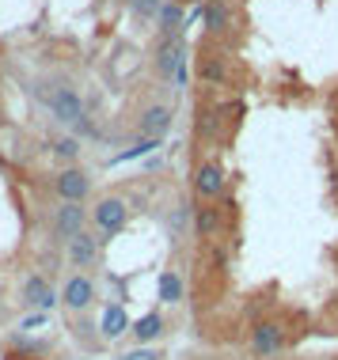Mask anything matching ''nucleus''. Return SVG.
I'll return each instance as SVG.
<instances>
[{
	"instance_id": "4",
	"label": "nucleus",
	"mask_w": 338,
	"mask_h": 360,
	"mask_svg": "<svg viewBox=\"0 0 338 360\" xmlns=\"http://www.w3.org/2000/svg\"><path fill=\"white\" fill-rule=\"evenodd\" d=\"M84 224H88V209H84V201H57L54 212H50L54 243H69L73 236H80Z\"/></svg>"
},
{
	"instance_id": "16",
	"label": "nucleus",
	"mask_w": 338,
	"mask_h": 360,
	"mask_svg": "<svg viewBox=\"0 0 338 360\" xmlns=\"http://www.w3.org/2000/svg\"><path fill=\"white\" fill-rule=\"evenodd\" d=\"M130 334H133V342H137V345L156 342V338L163 334V315H160V311H149V315H141L137 323L130 326Z\"/></svg>"
},
{
	"instance_id": "19",
	"label": "nucleus",
	"mask_w": 338,
	"mask_h": 360,
	"mask_svg": "<svg viewBox=\"0 0 338 360\" xmlns=\"http://www.w3.org/2000/svg\"><path fill=\"white\" fill-rule=\"evenodd\" d=\"M198 76L206 84H225L228 80V69H225V61H220L217 53H201L198 57Z\"/></svg>"
},
{
	"instance_id": "17",
	"label": "nucleus",
	"mask_w": 338,
	"mask_h": 360,
	"mask_svg": "<svg viewBox=\"0 0 338 360\" xmlns=\"http://www.w3.org/2000/svg\"><path fill=\"white\" fill-rule=\"evenodd\" d=\"M182 4L179 0H163V8H160V15H156V27H160V34H182Z\"/></svg>"
},
{
	"instance_id": "2",
	"label": "nucleus",
	"mask_w": 338,
	"mask_h": 360,
	"mask_svg": "<svg viewBox=\"0 0 338 360\" xmlns=\"http://www.w3.org/2000/svg\"><path fill=\"white\" fill-rule=\"evenodd\" d=\"M42 99H46V106H50L57 125H73V129L84 125V99L76 95V87L57 84V87H50V91H42Z\"/></svg>"
},
{
	"instance_id": "11",
	"label": "nucleus",
	"mask_w": 338,
	"mask_h": 360,
	"mask_svg": "<svg viewBox=\"0 0 338 360\" xmlns=\"http://www.w3.org/2000/svg\"><path fill=\"white\" fill-rule=\"evenodd\" d=\"M171 122H175V114H171V106L163 103H152L141 110V122H137V133L141 137H152V141H163L171 133Z\"/></svg>"
},
{
	"instance_id": "18",
	"label": "nucleus",
	"mask_w": 338,
	"mask_h": 360,
	"mask_svg": "<svg viewBox=\"0 0 338 360\" xmlns=\"http://www.w3.org/2000/svg\"><path fill=\"white\" fill-rule=\"evenodd\" d=\"M50 155L61 167H76V160H80V141L76 137H54L50 141Z\"/></svg>"
},
{
	"instance_id": "24",
	"label": "nucleus",
	"mask_w": 338,
	"mask_h": 360,
	"mask_svg": "<svg viewBox=\"0 0 338 360\" xmlns=\"http://www.w3.org/2000/svg\"><path fill=\"white\" fill-rule=\"evenodd\" d=\"M42 323H46V311H35V315H27L23 323H19V330H38Z\"/></svg>"
},
{
	"instance_id": "7",
	"label": "nucleus",
	"mask_w": 338,
	"mask_h": 360,
	"mask_svg": "<svg viewBox=\"0 0 338 360\" xmlns=\"http://www.w3.org/2000/svg\"><path fill=\"white\" fill-rule=\"evenodd\" d=\"M54 193L57 201H88L92 193V174L84 167H57L54 174Z\"/></svg>"
},
{
	"instance_id": "23",
	"label": "nucleus",
	"mask_w": 338,
	"mask_h": 360,
	"mask_svg": "<svg viewBox=\"0 0 338 360\" xmlns=\"http://www.w3.org/2000/svg\"><path fill=\"white\" fill-rule=\"evenodd\" d=\"M125 360H163L156 349H149V345H141V349H133V353H125Z\"/></svg>"
},
{
	"instance_id": "15",
	"label": "nucleus",
	"mask_w": 338,
	"mask_h": 360,
	"mask_svg": "<svg viewBox=\"0 0 338 360\" xmlns=\"http://www.w3.org/2000/svg\"><path fill=\"white\" fill-rule=\"evenodd\" d=\"M130 315H125V311L122 307H107V311H103V323H99V334H103V342H118V338H125V334H130Z\"/></svg>"
},
{
	"instance_id": "9",
	"label": "nucleus",
	"mask_w": 338,
	"mask_h": 360,
	"mask_svg": "<svg viewBox=\"0 0 338 360\" xmlns=\"http://www.w3.org/2000/svg\"><path fill=\"white\" fill-rule=\"evenodd\" d=\"M23 304L31 311H54L61 304V292L50 285V277L46 274H27L23 281Z\"/></svg>"
},
{
	"instance_id": "14",
	"label": "nucleus",
	"mask_w": 338,
	"mask_h": 360,
	"mask_svg": "<svg viewBox=\"0 0 338 360\" xmlns=\"http://www.w3.org/2000/svg\"><path fill=\"white\" fill-rule=\"evenodd\" d=\"M156 296H160V304H182V296H187V281H182L179 269H163L160 281H156Z\"/></svg>"
},
{
	"instance_id": "22",
	"label": "nucleus",
	"mask_w": 338,
	"mask_h": 360,
	"mask_svg": "<svg viewBox=\"0 0 338 360\" xmlns=\"http://www.w3.org/2000/svg\"><path fill=\"white\" fill-rule=\"evenodd\" d=\"M73 330H76V342H84V345H92V349L103 342V334H95V330H99V326L84 323V319H80V323H73Z\"/></svg>"
},
{
	"instance_id": "13",
	"label": "nucleus",
	"mask_w": 338,
	"mask_h": 360,
	"mask_svg": "<svg viewBox=\"0 0 338 360\" xmlns=\"http://www.w3.org/2000/svg\"><path fill=\"white\" fill-rule=\"evenodd\" d=\"M201 23H206L209 34H228L232 27H236V19H232V8L225 0H209V4L201 8Z\"/></svg>"
},
{
	"instance_id": "6",
	"label": "nucleus",
	"mask_w": 338,
	"mask_h": 360,
	"mask_svg": "<svg viewBox=\"0 0 338 360\" xmlns=\"http://www.w3.org/2000/svg\"><path fill=\"white\" fill-rule=\"evenodd\" d=\"M95 300H99V288H95V281L88 274H73L61 285V307L69 311V315H84Z\"/></svg>"
},
{
	"instance_id": "8",
	"label": "nucleus",
	"mask_w": 338,
	"mask_h": 360,
	"mask_svg": "<svg viewBox=\"0 0 338 360\" xmlns=\"http://www.w3.org/2000/svg\"><path fill=\"white\" fill-rule=\"evenodd\" d=\"M65 247H69L73 269H84V274H88V269H95L103 262V239L95 236V231H88V228H84L80 236H73Z\"/></svg>"
},
{
	"instance_id": "3",
	"label": "nucleus",
	"mask_w": 338,
	"mask_h": 360,
	"mask_svg": "<svg viewBox=\"0 0 338 360\" xmlns=\"http://www.w3.org/2000/svg\"><path fill=\"white\" fill-rule=\"evenodd\" d=\"M125 220H130V205H125V198H118V193H107V198L95 201L92 224L99 228V239H103V243L118 236V231L125 228Z\"/></svg>"
},
{
	"instance_id": "10",
	"label": "nucleus",
	"mask_w": 338,
	"mask_h": 360,
	"mask_svg": "<svg viewBox=\"0 0 338 360\" xmlns=\"http://www.w3.org/2000/svg\"><path fill=\"white\" fill-rule=\"evenodd\" d=\"M225 186H228V179H225V171H220V163L206 160L194 171V193L201 201H220L225 198Z\"/></svg>"
},
{
	"instance_id": "5",
	"label": "nucleus",
	"mask_w": 338,
	"mask_h": 360,
	"mask_svg": "<svg viewBox=\"0 0 338 360\" xmlns=\"http://www.w3.org/2000/svg\"><path fill=\"white\" fill-rule=\"evenodd\" d=\"M247 345H251V353H255V356H277L289 345V330L277 323V319H258V323L251 326Z\"/></svg>"
},
{
	"instance_id": "20",
	"label": "nucleus",
	"mask_w": 338,
	"mask_h": 360,
	"mask_svg": "<svg viewBox=\"0 0 338 360\" xmlns=\"http://www.w3.org/2000/svg\"><path fill=\"white\" fill-rule=\"evenodd\" d=\"M160 148V141H152V137H141L137 144H133V148H125V152H118L114 155L111 163H130V160H137V155H144V152H156Z\"/></svg>"
},
{
	"instance_id": "1",
	"label": "nucleus",
	"mask_w": 338,
	"mask_h": 360,
	"mask_svg": "<svg viewBox=\"0 0 338 360\" xmlns=\"http://www.w3.org/2000/svg\"><path fill=\"white\" fill-rule=\"evenodd\" d=\"M152 65L168 84H187V42H182V34H160L152 46Z\"/></svg>"
},
{
	"instance_id": "21",
	"label": "nucleus",
	"mask_w": 338,
	"mask_h": 360,
	"mask_svg": "<svg viewBox=\"0 0 338 360\" xmlns=\"http://www.w3.org/2000/svg\"><path fill=\"white\" fill-rule=\"evenodd\" d=\"M130 8H133V15H137V19H144V23H156L163 0H130Z\"/></svg>"
},
{
	"instance_id": "12",
	"label": "nucleus",
	"mask_w": 338,
	"mask_h": 360,
	"mask_svg": "<svg viewBox=\"0 0 338 360\" xmlns=\"http://www.w3.org/2000/svg\"><path fill=\"white\" fill-rule=\"evenodd\" d=\"M220 228H225V209L217 205V201H201L194 209V231L198 239H217Z\"/></svg>"
}]
</instances>
